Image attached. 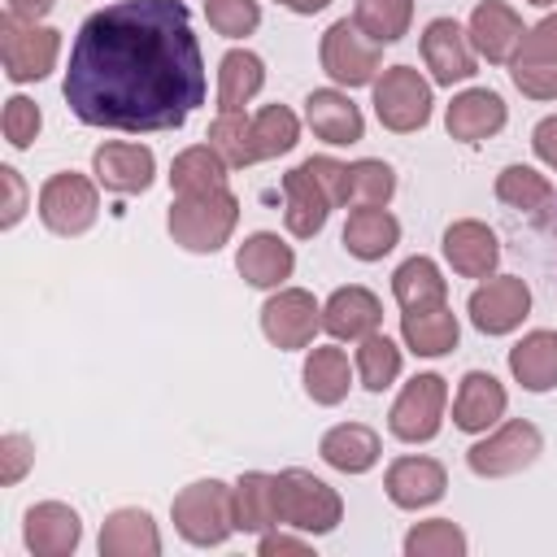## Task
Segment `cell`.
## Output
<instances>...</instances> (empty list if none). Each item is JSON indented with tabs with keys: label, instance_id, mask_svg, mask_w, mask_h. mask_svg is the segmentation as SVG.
I'll use <instances>...</instances> for the list:
<instances>
[{
	"label": "cell",
	"instance_id": "obj_45",
	"mask_svg": "<svg viewBox=\"0 0 557 557\" xmlns=\"http://www.w3.org/2000/svg\"><path fill=\"white\" fill-rule=\"evenodd\" d=\"M509 61H557V13H548L544 22L522 30V39H518Z\"/></svg>",
	"mask_w": 557,
	"mask_h": 557
},
{
	"label": "cell",
	"instance_id": "obj_10",
	"mask_svg": "<svg viewBox=\"0 0 557 557\" xmlns=\"http://www.w3.org/2000/svg\"><path fill=\"white\" fill-rule=\"evenodd\" d=\"M444 400H448V383L440 374H413L405 383V392L396 396L392 413H387V426L396 440L405 444H426L440 435V422H444Z\"/></svg>",
	"mask_w": 557,
	"mask_h": 557
},
{
	"label": "cell",
	"instance_id": "obj_43",
	"mask_svg": "<svg viewBox=\"0 0 557 557\" xmlns=\"http://www.w3.org/2000/svg\"><path fill=\"white\" fill-rule=\"evenodd\" d=\"M513 87L531 100H557V61H509Z\"/></svg>",
	"mask_w": 557,
	"mask_h": 557
},
{
	"label": "cell",
	"instance_id": "obj_2",
	"mask_svg": "<svg viewBox=\"0 0 557 557\" xmlns=\"http://www.w3.org/2000/svg\"><path fill=\"white\" fill-rule=\"evenodd\" d=\"M239 222V200L231 187L174 196L170 205V235L187 252H218Z\"/></svg>",
	"mask_w": 557,
	"mask_h": 557
},
{
	"label": "cell",
	"instance_id": "obj_44",
	"mask_svg": "<svg viewBox=\"0 0 557 557\" xmlns=\"http://www.w3.org/2000/svg\"><path fill=\"white\" fill-rule=\"evenodd\" d=\"M39 104L26 100V96H9L4 100V139L13 148H30V139L39 135Z\"/></svg>",
	"mask_w": 557,
	"mask_h": 557
},
{
	"label": "cell",
	"instance_id": "obj_52",
	"mask_svg": "<svg viewBox=\"0 0 557 557\" xmlns=\"http://www.w3.org/2000/svg\"><path fill=\"white\" fill-rule=\"evenodd\" d=\"M527 4H553V0H527Z\"/></svg>",
	"mask_w": 557,
	"mask_h": 557
},
{
	"label": "cell",
	"instance_id": "obj_4",
	"mask_svg": "<svg viewBox=\"0 0 557 557\" xmlns=\"http://www.w3.org/2000/svg\"><path fill=\"white\" fill-rule=\"evenodd\" d=\"M274 492H278V522L305 531V535H326L339 527L344 518V500L331 483H322L309 470H283L274 474Z\"/></svg>",
	"mask_w": 557,
	"mask_h": 557
},
{
	"label": "cell",
	"instance_id": "obj_13",
	"mask_svg": "<svg viewBox=\"0 0 557 557\" xmlns=\"http://www.w3.org/2000/svg\"><path fill=\"white\" fill-rule=\"evenodd\" d=\"M283 200H287L283 218H287V231L296 239H313L335 209V196L326 191V183L318 178V170L309 161H300L296 170L283 174Z\"/></svg>",
	"mask_w": 557,
	"mask_h": 557
},
{
	"label": "cell",
	"instance_id": "obj_16",
	"mask_svg": "<svg viewBox=\"0 0 557 557\" xmlns=\"http://www.w3.org/2000/svg\"><path fill=\"white\" fill-rule=\"evenodd\" d=\"M383 487H387V500L396 509H426V505H435L444 496L448 474H444V466L435 457H400V461L387 466Z\"/></svg>",
	"mask_w": 557,
	"mask_h": 557
},
{
	"label": "cell",
	"instance_id": "obj_51",
	"mask_svg": "<svg viewBox=\"0 0 557 557\" xmlns=\"http://www.w3.org/2000/svg\"><path fill=\"white\" fill-rule=\"evenodd\" d=\"M274 4H283V9H292V13H322L331 0H274Z\"/></svg>",
	"mask_w": 557,
	"mask_h": 557
},
{
	"label": "cell",
	"instance_id": "obj_3",
	"mask_svg": "<svg viewBox=\"0 0 557 557\" xmlns=\"http://www.w3.org/2000/svg\"><path fill=\"white\" fill-rule=\"evenodd\" d=\"M170 513L187 544L213 548L235 531V487H226L222 479H196L174 496Z\"/></svg>",
	"mask_w": 557,
	"mask_h": 557
},
{
	"label": "cell",
	"instance_id": "obj_42",
	"mask_svg": "<svg viewBox=\"0 0 557 557\" xmlns=\"http://www.w3.org/2000/svg\"><path fill=\"white\" fill-rule=\"evenodd\" d=\"M205 17L218 35L244 39L261 26V4L257 0H205Z\"/></svg>",
	"mask_w": 557,
	"mask_h": 557
},
{
	"label": "cell",
	"instance_id": "obj_12",
	"mask_svg": "<svg viewBox=\"0 0 557 557\" xmlns=\"http://www.w3.org/2000/svg\"><path fill=\"white\" fill-rule=\"evenodd\" d=\"M466 309L483 335H509L513 326H522V318L531 309V287L518 274H500V278H487L483 287H474Z\"/></svg>",
	"mask_w": 557,
	"mask_h": 557
},
{
	"label": "cell",
	"instance_id": "obj_17",
	"mask_svg": "<svg viewBox=\"0 0 557 557\" xmlns=\"http://www.w3.org/2000/svg\"><path fill=\"white\" fill-rule=\"evenodd\" d=\"M96 178L117 191V196H135V191H148L152 187V174H157V157L152 148L144 144H100L96 157Z\"/></svg>",
	"mask_w": 557,
	"mask_h": 557
},
{
	"label": "cell",
	"instance_id": "obj_35",
	"mask_svg": "<svg viewBox=\"0 0 557 557\" xmlns=\"http://www.w3.org/2000/svg\"><path fill=\"white\" fill-rule=\"evenodd\" d=\"M348 357L339 348H313L305 357V392L313 405H339L348 396Z\"/></svg>",
	"mask_w": 557,
	"mask_h": 557
},
{
	"label": "cell",
	"instance_id": "obj_38",
	"mask_svg": "<svg viewBox=\"0 0 557 557\" xmlns=\"http://www.w3.org/2000/svg\"><path fill=\"white\" fill-rule=\"evenodd\" d=\"M392 191H396V174H392L387 161L366 157V161L348 165V200L344 205H352V209H383L392 200Z\"/></svg>",
	"mask_w": 557,
	"mask_h": 557
},
{
	"label": "cell",
	"instance_id": "obj_8",
	"mask_svg": "<svg viewBox=\"0 0 557 557\" xmlns=\"http://www.w3.org/2000/svg\"><path fill=\"white\" fill-rule=\"evenodd\" d=\"M100 213V196H96V183L65 170V174H52L44 187H39V218L52 235H83L91 231Z\"/></svg>",
	"mask_w": 557,
	"mask_h": 557
},
{
	"label": "cell",
	"instance_id": "obj_18",
	"mask_svg": "<svg viewBox=\"0 0 557 557\" xmlns=\"http://www.w3.org/2000/svg\"><path fill=\"white\" fill-rule=\"evenodd\" d=\"M444 257H448V265L457 274L487 278L496 270V261H500V239H496L492 226H483L474 218H461V222H453L444 231Z\"/></svg>",
	"mask_w": 557,
	"mask_h": 557
},
{
	"label": "cell",
	"instance_id": "obj_25",
	"mask_svg": "<svg viewBox=\"0 0 557 557\" xmlns=\"http://www.w3.org/2000/svg\"><path fill=\"white\" fill-rule=\"evenodd\" d=\"M100 553L104 557H157L161 535L148 509H113L100 527Z\"/></svg>",
	"mask_w": 557,
	"mask_h": 557
},
{
	"label": "cell",
	"instance_id": "obj_19",
	"mask_svg": "<svg viewBox=\"0 0 557 557\" xmlns=\"http://www.w3.org/2000/svg\"><path fill=\"white\" fill-rule=\"evenodd\" d=\"M505 117H509V113H505V100H500L496 91L470 87V91L453 96V104H448V113H444V126H448L453 139L479 144V139H492V135L505 126Z\"/></svg>",
	"mask_w": 557,
	"mask_h": 557
},
{
	"label": "cell",
	"instance_id": "obj_30",
	"mask_svg": "<svg viewBox=\"0 0 557 557\" xmlns=\"http://www.w3.org/2000/svg\"><path fill=\"white\" fill-rule=\"evenodd\" d=\"M322 461L344 470V474H366L374 461H379V435L361 422H344V426H331L318 444Z\"/></svg>",
	"mask_w": 557,
	"mask_h": 557
},
{
	"label": "cell",
	"instance_id": "obj_27",
	"mask_svg": "<svg viewBox=\"0 0 557 557\" xmlns=\"http://www.w3.org/2000/svg\"><path fill=\"white\" fill-rule=\"evenodd\" d=\"M509 374L527 392L557 387V331H531L509 348Z\"/></svg>",
	"mask_w": 557,
	"mask_h": 557
},
{
	"label": "cell",
	"instance_id": "obj_48",
	"mask_svg": "<svg viewBox=\"0 0 557 557\" xmlns=\"http://www.w3.org/2000/svg\"><path fill=\"white\" fill-rule=\"evenodd\" d=\"M0 183H4V191H9V205H4V218H0V226H13L17 218H22V209H26V191H22V178H17V170H0Z\"/></svg>",
	"mask_w": 557,
	"mask_h": 557
},
{
	"label": "cell",
	"instance_id": "obj_14",
	"mask_svg": "<svg viewBox=\"0 0 557 557\" xmlns=\"http://www.w3.org/2000/svg\"><path fill=\"white\" fill-rule=\"evenodd\" d=\"M422 61H426L435 83L453 87V83H466L474 74V44L453 17H435L422 30Z\"/></svg>",
	"mask_w": 557,
	"mask_h": 557
},
{
	"label": "cell",
	"instance_id": "obj_21",
	"mask_svg": "<svg viewBox=\"0 0 557 557\" xmlns=\"http://www.w3.org/2000/svg\"><path fill=\"white\" fill-rule=\"evenodd\" d=\"M466 35H470V44H474L479 57L509 61L513 48H518V39H522V17L509 4H500V0H479L474 13H470V30Z\"/></svg>",
	"mask_w": 557,
	"mask_h": 557
},
{
	"label": "cell",
	"instance_id": "obj_24",
	"mask_svg": "<svg viewBox=\"0 0 557 557\" xmlns=\"http://www.w3.org/2000/svg\"><path fill=\"white\" fill-rule=\"evenodd\" d=\"M235 265H239V274H244L252 287H278L283 278H292L296 252H292V244H283L278 235L257 231V235H248V239L239 244Z\"/></svg>",
	"mask_w": 557,
	"mask_h": 557
},
{
	"label": "cell",
	"instance_id": "obj_33",
	"mask_svg": "<svg viewBox=\"0 0 557 557\" xmlns=\"http://www.w3.org/2000/svg\"><path fill=\"white\" fill-rule=\"evenodd\" d=\"M278 522V492H274V474L248 470L235 483V531H270Z\"/></svg>",
	"mask_w": 557,
	"mask_h": 557
},
{
	"label": "cell",
	"instance_id": "obj_1",
	"mask_svg": "<svg viewBox=\"0 0 557 557\" xmlns=\"http://www.w3.org/2000/svg\"><path fill=\"white\" fill-rule=\"evenodd\" d=\"M65 104L100 131H178L205 104V61L183 0H117L70 48Z\"/></svg>",
	"mask_w": 557,
	"mask_h": 557
},
{
	"label": "cell",
	"instance_id": "obj_6",
	"mask_svg": "<svg viewBox=\"0 0 557 557\" xmlns=\"http://www.w3.org/2000/svg\"><path fill=\"white\" fill-rule=\"evenodd\" d=\"M374 113L387 131L409 135L431 122V83L413 65H392L374 78Z\"/></svg>",
	"mask_w": 557,
	"mask_h": 557
},
{
	"label": "cell",
	"instance_id": "obj_28",
	"mask_svg": "<svg viewBox=\"0 0 557 557\" xmlns=\"http://www.w3.org/2000/svg\"><path fill=\"white\" fill-rule=\"evenodd\" d=\"M261 87H265V65H261L257 52L231 48V52L218 61V109H222V113H239Z\"/></svg>",
	"mask_w": 557,
	"mask_h": 557
},
{
	"label": "cell",
	"instance_id": "obj_23",
	"mask_svg": "<svg viewBox=\"0 0 557 557\" xmlns=\"http://www.w3.org/2000/svg\"><path fill=\"white\" fill-rule=\"evenodd\" d=\"M379 322H383V305L366 287H339L322 305V326L335 339H366L370 331H379Z\"/></svg>",
	"mask_w": 557,
	"mask_h": 557
},
{
	"label": "cell",
	"instance_id": "obj_15",
	"mask_svg": "<svg viewBox=\"0 0 557 557\" xmlns=\"http://www.w3.org/2000/svg\"><path fill=\"white\" fill-rule=\"evenodd\" d=\"M22 535H26V548L35 557H70L78 548V540H83V522H78V513L70 505L39 500V505L26 509Z\"/></svg>",
	"mask_w": 557,
	"mask_h": 557
},
{
	"label": "cell",
	"instance_id": "obj_49",
	"mask_svg": "<svg viewBox=\"0 0 557 557\" xmlns=\"http://www.w3.org/2000/svg\"><path fill=\"white\" fill-rule=\"evenodd\" d=\"M57 0H4V13L22 17V22H39Z\"/></svg>",
	"mask_w": 557,
	"mask_h": 557
},
{
	"label": "cell",
	"instance_id": "obj_22",
	"mask_svg": "<svg viewBox=\"0 0 557 557\" xmlns=\"http://www.w3.org/2000/svg\"><path fill=\"white\" fill-rule=\"evenodd\" d=\"M505 405H509V396H505V387L487 374V370H470L466 379H461V387H457V400H453V422L461 426V431H487V426H496L500 418H505Z\"/></svg>",
	"mask_w": 557,
	"mask_h": 557
},
{
	"label": "cell",
	"instance_id": "obj_9",
	"mask_svg": "<svg viewBox=\"0 0 557 557\" xmlns=\"http://www.w3.org/2000/svg\"><path fill=\"white\" fill-rule=\"evenodd\" d=\"M540 453H544V435H540V426L513 418V422L496 426L487 440H479V444L466 453V466H470L479 479H505V474L527 470Z\"/></svg>",
	"mask_w": 557,
	"mask_h": 557
},
{
	"label": "cell",
	"instance_id": "obj_34",
	"mask_svg": "<svg viewBox=\"0 0 557 557\" xmlns=\"http://www.w3.org/2000/svg\"><path fill=\"white\" fill-rule=\"evenodd\" d=\"M170 187L174 196H191V191H213V187H226V161L213 144H196V148H183L170 165Z\"/></svg>",
	"mask_w": 557,
	"mask_h": 557
},
{
	"label": "cell",
	"instance_id": "obj_26",
	"mask_svg": "<svg viewBox=\"0 0 557 557\" xmlns=\"http://www.w3.org/2000/svg\"><path fill=\"white\" fill-rule=\"evenodd\" d=\"M400 335L418 357H444L457 348V313L448 305H431V309H405L400 318Z\"/></svg>",
	"mask_w": 557,
	"mask_h": 557
},
{
	"label": "cell",
	"instance_id": "obj_39",
	"mask_svg": "<svg viewBox=\"0 0 557 557\" xmlns=\"http://www.w3.org/2000/svg\"><path fill=\"white\" fill-rule=\"evenodd\" d=\"M357 374H361V387H370V392L392 387L400 374V348L387 335L370 331L366 339H357Z\"/></svg>",
	"mask_w": 557,
	"mask_h": 557
},
{
	"label": "cell",
	"instance_id": "obj_29",
	"mask_svg": "<svg viewBox=\"0 0 557 557\" xmlns=\"http://www.w3.org/2000/svg\"><path fill=\"white\" fill-rule=\"evenodd\" d=\"M400 244V222L387 209H352L344 222V248L357 261H379Z\"/></svg>",
	"mask_w": 557,
	"mask_h": 557
},
{
	"label": "cell",
	"instance_id": "obj_5",
	"mask_svg": "<svg viewBox=\"0 0 557 557\" xmlns=\"http://www.w3.org/2000/svg\"><path fill=\"white\" fill-rule=\"evenodd\" d=\"M0 57H4V74L13 83L48 78L61 57V30L4 13L0 17Z\"/></svg>",
	"mask_w": 557,
	"mask_h": 557
},
{
	"label": "cell",
	"instance_id": "obj_50",
	"mask_svg": "<svg viewBox=\"0 0 557 557\" xmlns=\"http://www.w3.org/2000/svg\"><path fill=\"white\" fill-rule=\"evenodd\" d=\"M278 553H309V544L292 535H261V557H278Z\"/></svg>",
	"mask_w": 557,
	"mask_h": 557
},
{
	"label": "cell",
	"instance_id": "obj_46",
	"mask_svg": "<svg viewBox=\"0 0 557 557\" xmlns=\"http://www.w3.org/2000/svg\"><path fill=\"white\" fill-rule=\"evenodd\" d=\"M30 461H35V444H30L26 435L9 431V435L0 440V483H4V487H13V483L30 470Z\"/></svg>",
	"mask_w": 557,
	"mask_h": 557
},
{
	"label": "cell",
	"instance_id": "obj_32",
	"mask_svg": "<svg viewBox=\"0 0 557 557\" xmlns=\"http://www.w3.org/2000/svg\"><path fill=\"white\" fill-rule=\"evenodd\" d=\"M392 296L400 300V309H431V305H444L448 283L431 257H409L392 274Z\"/></svg>",
	"mask_w": 557,
	"mask_h": 557
},
{
	"label": "cell",
	"instance_id": "obj_47",
	"mask_svg": "<svg viewBox=\"0 0 557 557\" xmlns=\"http://www.w3.org/2000/svg\"><path fill=\"white\" fill-rule=\"evenodd\" d=\"M531 148H535V157L557 174V113L544 117V122L531 131Z\"/></svg>",
	"mask_w": 557,
	"mask_h": 557
},
{
	"label": "cell",
	"instance_id": "obj_40",
	"mask_svg": "<svg viewBox=\"0 0 557 557\" xmlns=\"http://www.w3.org/2000/svg\"><path fill=\"white\" fill-rule=\"evenodd\" d=\"M209 144L222 152L226 165H252L257 161V144H252V117L239 113H218L209 122Z\"/></svg>",
	"mask_w": 557,
	"mask_h": 557
},
{
	"label": "cell",
	"instance_id": "obj_37",
	"mask_svg": "<svg viewBox=\"0 0 557 557\" xmlns=\"http://www.w3.org/2000/svg\"><path fill=\"white\" fill-rule=\"evenodd\" d=\"M300 139V122L287 104H265L252 113V144H257V161L265 157H278V152H292Z\"/></svg>",
	"mask_w": 557,
	"mask_h": 557
},
{
	"label": "cell",
	"instance_id": "obj_11",
	"mask_svg": "<svg viewBox=\"0 0 557 557\" xmlns=\"http://www.w3.org/2000/svg\"><path fill=\"white\" fill-rule=\"evenodd\" d=\"M322 326V305L305 287H278L261 305V331L274 348H305Z\"/></svg>",
	"mask_w": 557,
	"mask_h": 557
},
{
	"label": "cell",
	"instance_id": "obj_20",
	"mask_svg": "<svg viewBox=\"0 0 557 557\" xmlns=\"http://www.w3.org/2000/svg\"><path fill=\"white\" fill-rule=\"evenodd\" d=\"M305 122H309L313 135L326 139V144H357V139L366 135L361 109H357L344 91H335V87L309 91V100H305Z\"/></svg>",
	"mask_w": 557,
	"mask_h": 557
},
{
	"label": "cell",
	"instance_id": "obj_7",
	"mask_svg": "<svg viewBox=\"0 0 557 557\" xmlns=\"http://www.w3.org/2000/svg\"><path fill=\"white\" fill-rule=\"evenodd\" d=\"M322 70L339 87H366L383 70V44H374L357 22L339 17L322 35Z\"/></svg>",
	"mask_w": 557,
	"mask_h": 557
},
{
	"label": "cell",
	"instance_id": "obj_31",
	"mask_svg": "<svg viewBox=\"0 0 557 557\" xmlns=\"http://www.w3.org/2000/svg\"><path fill=\"white\" fill-rule=\"evenodd\" d=\"M496 200L509 205V209H518V213H527V218H544V213L553 209L557 191H553V183H548L544 174H535L531 165H505V170L496 174Z\"/></svg>",
	"mask_w": 557,
	"mask_h": 557
},
{
	"label": "cell",
	"instance_id": "obj_36",
	"mask_svg": "<svg viewBox=\"0 0 557 557\" xmlns=\"http://www.w3.org/2000/svg\"><path fill=\"white\" fill-rule=\"evenodd\" d=\"M352 22L374 44H396L409 30V22H413V0H357Z\"/></svg>",
	"mask_w": 557,
	"mask_h": 557
},
{
	"label": "cell",
	"instance_id": "obj_41",
	"mask_svg": "<svg viewBox=\"0 0 557 557\" xmlns=\"http://www.w3.org/2000/svg\"><path fill=\"white\" fill-rule=\"evenodd\" d=\"M405 553H409V557H461V553H466V535H461L457 522L431 518V522H418V527L405 535Z\"/></svg>",
	"mask_w": 557,
	"mask_h": 557
}]
</instances>
